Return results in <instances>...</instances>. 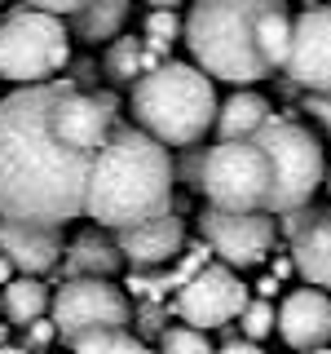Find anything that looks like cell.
<instances>
[{"instance_id": "f546056e", "label": "cell", "mask_w": 331, "mask_h": 354, "mask_svg": "<svg viewBox=\"0 0 331 354\" xmlns=\"http://www.w3.org/2000/svg\"><path fill=\"white\" fill-rule=\"evenodd\" d=\"M212 354H265L261 346H248V341H225L221 350H212Z\"/></svg>"}, {"instance_id": "9a60e30c", "label": "cell", "mask_w": 331, "mask_h": 354, "mask_svg": "<svg viewBox=\"0 0 331 354\" xmlns=\"http://www.w3.org/2000/svg\"><path fill=\"white\" fill-rule=\"evenodd\" d=\"M0 257L14 266V274H22V279H40L62 257V230L0 221Z\"/></svg>"}, {"instance_id": "44dd1931", "label": "cell", "mask_w": 331, "mask_h": 354, "mask_svg": "<svg viewBox=\"0 0 331 354\" xmlns=\"http://www.w3.org/2000/svg\"><path fill=\"white\" fill-rule=\"evenodd\" d=\"M71 354H154L146 341H137L132 332H93V337L75 341Z\"/></svg>"}, {"instance_id": "d6986e66", "label": "cell", "mask_w": 331, "mask_h": 354, "mask_svg": "<svg viewBox=\"0 0 331 354\" xmlns=\"http://www.w3.org/2000/svg\"><path fill=\"white\" fill-rule=\"evenodd\" d=\"M49 301H53V292H49L44 279H22L18 274L14 283L0 288V315L14 328H27V324H36V319H44L49 315Z\"/></svg>"}, {"instance_id": "8992f818", "label": "cell", "mask_w": 331, "mask_h": 354, "mask_svg": "<svg viewBox=\"0 0 331 354\" xmlns=\"http://www.w3.org/2000/svg\"><path fill=\"white\" fill-rule=\"evenodd\" d=\"M71 62V36H66L62 18L53 14H22L0 22V75L22 88L31 84H53V75Z\"/></svg>"}, {"instance_id": "ac0fdd59", "label": "cell", "mask_w": 331, "mask_h": 354, "mask_svg": "<svg viewBox=\"0 0 331 354\" xmlns=\"http://www.w3.org/2000/svg\"><path fill=\"white\" fill-rule=\"evenodd\" d=\"M132 14V0H88L84 9H75L71 14V31L88 44L97 40H115L119 31H124V22Z\"/></svg>"}, {"instance_id": "e0dca14e", "label": "cell", "mask_w": 331, "mask_h": 354, "mask_svg": "<svg viewBox=\"0 0 331 354\" xmlns=\"http://www.w3.org/2000/svg\"><path fill=\"white\" fill-rule=\"evenodd\" d=\"M274 120V106L265 102L261 93H252V88H239L234 97H225V102L217 106V138L221 142H243L252 138V133H261L265 124Z\"/></svg>"}, {"instance_id": "4316f807", "label": "cell", "mask_w": 331, "mask_h": 354, "mask_svg": "<svg viewBox=\"0 0 331 354\" xmlns=\"http://www.w3.org/2000/svg\"><path fill=\"white\" fill-rule=\"evenodd\" d=\"M137 332H141V337H159V332H163V306H141ZM141 337H137V341H141Z\"/></svg>"}, {"instance_id": "74e56055", "label": "cell", "mask_w": 331, "mask_h": 354, "mask_svg": "<svg viewBox=\"0 0 331 354\" xmlns=\"http://www.w3.org/2000/svg\"><path fill=\"white\" fill-rule=\"evenodd\" d=\"M0 5H5V0H0Z\"/></svg>"}, {"instance_id": "ffe728a7", "label": "cell", "mask_w": 331, "mask_h": 354, "mask_svg": "<svg viewBox=\"0 0 331 354\" xmlns=\"http://www.w3.org/2000/svg\"><path fill=\"white\" fill-rule=\"evenodd\" d=\"M106 75L115 84H137L141 80V36H115V40H110Z\"/></svg>"}, {"instance_id": "836d02e7", "label": "cell", "mask_w": 331, "mask_h": 354, "mask_svg": "<svg viewBox=\"0 0 331 354\" xmlns=\"http://www.w3.org/2000/svg\"><path fill=\"white\" fill-rule=\"evenodd\" d=\"M0 354H27L22 346H0Z\"/></svg>"}, {"instance_id": "603a6c76", "label": "cell", "mask_w": 331, "mask_h": 354, "mask_svg": "<svg viewBox=\"0 0 331 354\" xmlns=\"http://www.w3.org/2000/svg\"><path fill=\"white\" fill-rule=\"evenodd\" d=\"M239 332H243V341H248V346H257L261 337H270V332H274V301L252 297V301L243 306V315H239Z\"/></svg>"}, {"instance_id": "484cf974", "label": "cell", "mask_w": 331, "mask_h": 354, "mask_svg": "<svg viewBox=\"0 0 331 354\" xmlns=\"http://www.w3.org/2000/svg\"><path fill=\"white\" fill-rule=\"evenodd\" d=\"M27 5L36 9V14H53V18H62V14H66V18H71L75 9H84V5H88V0H27Z\"/></svg>"}, {"instance_id": "8d00e7d4", "label": "cell", "mask_w": 331, "mask_h": 354, "mask_svg": "<svg viewBox=\"0 0 331 354\" xmlns=\"http://www.w3.org/2000/svg\"><path fill=\"white\" fill-rule=\"evenodd\" d=\"M314 354H331V346H327V350H314Z\"/></svg>"}, {"instance_id": "9c48e42d", "label": "cell", "mask_w": 331, "mask_h": 354, "mask_svg": "<svg viewBox=\"0 0 331 354\" xmlns=\"http://www.w3.org/2000/svg\"><path fill=\"white\" fill-rule=\"evenodd\" d=\"M199 230H203V243L217 257V266H225L234 274L252 270V266H265V257L274 252V239H279V221L265 213H217V208H203Z\"/></svg>"}, {"instance_id": "7402d4cb", "label": "cell", "mask_w": 331, "mask_h": 354, "mask_svg": "<svg viewBox=\"0 0 331 354\" xmlns=\"http://www.w3.org/2000/svg\"><path fill=\"white\" fill-rule=\"evenodd\" d=\"M159 354H212V341H208V332L172 324L159 332Z\"/></svg>"}, {"instance_id": "52a82bcc", "label": "cell", "mask_w": 331, "mask_h": 354, "mask_svg": "<svg viewBox=\"0 0 331 354\" xmlns=\"http://www.w3.org/2000/svg\"><path fill=\"white\" fill-rule=\"evenodd\" d=\"M261 138L270 142V155L279 164V204H274V221L296 213V208H309L314 191L323 186V142L314 138L305 124H296L292 115H279L261 129Z\"/></svg>"}, {"instance_id": "d4e9b609", "label": "cell", "mask_w": 331, "mask_h": 354, "mask_svg": "<svg viewBox=\"0 0 331 354\" xmlns=\"http://www.w3.org/2000/svg\"><path fill=\"white\" fill-rule=\"evenodd\" d=\"M22 332H27V346H22L27 354H36V350H44V346H53V341H58V332H53L49 319H36V324H27Z\"/></svg>"}, {"instance_id": "5b68a950", "label": "cell", "mask_w": 331, "mask_h": 354, "mask_svg": "<svg viewBox=\"0 0 331 354\" xmlns=\"http://www.w3.org/2000/svg\"><path fill=\"white\" fill-rule=\"evenodd\" d=\"M199 195L217 213H265L274 217L279 204V164L261 133L243 142H217L203 151Z\"/></svg>"}, {"instance_id": "f1b7e54d", "label": "cell", "mask_w": 331, "mask_h": 354, "mask_svg": "<svg viewBox=\"0 0 331 354\" xmlns=\"http://www.w3.org/2000/svg\"><path fill=\"white\" fill-rule=\"evenodd\" d=\"M181 173H185V182L199 191V173H203V151L190 147V155H185V164H181Z\"/></svg>"}, {"instance_id": "2e32d148", "label": "cell", "mask_w": 331, "mask_h": 354, "mask_svg": "<svg viewBox=\"0 0 331 354\" xmlns=\"http://www.w3.org/2000/svg\"><path fill=\"white\" fill-rule=\"evenodd\" d=\"M66 252V279H110V274L124 266V257H119V248H115V239L106 235V230H84V235H75L71 239V248H62Z\"/></svg>"}, {"instance_id": "30bf717a", "label": "cell", "mask_w": 331, "mask_h": 354, "mask_svg": "<svg viewBox=\"0 0 331 354\" xmlns=\"http://www.w3.org/2000/svg\"><path fill=\"white\" fill-rule=\"evenodd\" d=\"M252 301V288L225 266H203L194 279L177 288L172 310L181 315L185 328L208 332V328H230V319L243 315V306Z\"/></svg>"}, {"instance_id": "7a4b0ae2", "label": "cell", "mask_w": 331, "mask_h": 354, "mask_svg": "<svg viewBox=\"0 0 331 354\" xmlns=\"http://www.w3.org/2000/svg\"><path fill=\"white\" fill-rule=\"evenodd\" d=\"M181 40L208 80L257 84L283 71L292 44L287 0H194Z\"/></svg>"}, {"instance_id": "d6a6232c", "label": "cell", "mask_w": 331, "mask_h": 354, "mask_svg": "<svg viewBox=\"0 0 331 354\" xmlns=\"http://www.w3.org/2000/svg\"><path fill=\"white\" fill-rule=\"evenodd\" d=\"M14 279H18V274H14V266L0 257V288H5V283H14Z\"/></svg>"}, {"instance_id": "cb8c5ba5", "label": "cell", "mask_w": 331, "mask_h": 354, "mask_svg": "<svg viewBox=\"0 0 331 354\" xmlns=\"http://www.w3.org/2000/svg\"><path fill=\"white\" fill-rule=\"evenodd\" d=\"M177 36H181V18H177V14H154V9H150V14H146V36H141V40L168 53V44Z\"/></svg>"}, {"instance_id": "3957f363", "label": "cell", "mask_w": 331, "mask_h": 354, "mask_svg": "<svg viewBox=\"0 0 331 354\" xmlns=\"http://www.w3.org/2000/svg\"><path fill=\"white\" fill-rule=\"evenodd\" d=\"M172 182H177L172 155L141 129L119 124L88 169L84 217H93L97 230H106V235L141 226V221L172 208Z\"/></svg>"}, {"instance_id": "277c9868", "label": "cell", "mask_w": 331, "mask_h": 354, "mask_svg": "<svg viewBox=\"0 0 331 354\" xmlns=\"http://www.w3.org/2000/svg\"><path fill=\"white\" fill-rule=\"evenodd\" d=\"M217 88L194 62H163L132 84V129L168 147H194L217 124Z\"/></svg>"}, {"instance_id": "6da1fadb", "label": "cell", "mask_w": 331, "mask_h": 354, "mask_svg": "<svg viewBox=\"0 0 331 354\" xmlns=\"http://www.w3.org/2000/svg\"><path fill=\"white\" fill-rule=\"evenodd\" d=\"M62 84H31L0 97V221L62 230L84 217L93 160L66 147L53 124Z\"/></svg>"}, {"instance_id": "4fadbf2b", "label": "cell", "mask_w": 331, "mask_h": 354, "mask_svg": "<svg viewBox=\"0 0 331 354\" xmlns=\"http://www.w3.org/2000/svg\"><path fill=\"white\" fill-rule=\"evenodd\" d=\"M115 248L119 257H124L132 270H168V266L185 252V221L172 213H159L150 221H141V226H128V230H115Z\"/></svg>"}, {"instance_id": "1f68e13d", "label": "cell", "mask_w": 331, "mask_h": 354, "mask_svg": "<svg viewBox=\"0 0 331 354\" xmlns=\"http://www.w3.org/2000/svg\"><path fill=\"white\" fill-rule=\"evenodd\" d=\"M150 5H154V14H177L185 0H150Z\"/></svg>"}, {"instance_id": "4dcf8cb0", "label": "cell", "mask_w": 331, "mask_h": 354, "mask_svg": "<svg viewBox=\"0 0 331 354\" xmlns=\"http://www.w3.org/2000/svg\"><path fill=\"white\" fill-rule=\"evenodd\" d=\"M279 288H283L279 279H270V274H265V279L257 283V297H261V301H274V297H279Z\"/></svg>"}, {"instance_id": "e575fe53", "label": "cell", "mask_w": 331, "mask_h": 354, "mask_svg": "<svg viewBox=\"0 0 331 354\" xmlns=\"http://www.w3.org/2000/svg\"><path fill=\"white\" fill-rule=\"evenodd\" d=\"M0 346H9V328L5 324H0Z\"/></svg>"}, {"instance_id": "7c38bea8", "label": "cell", "mask_w": 331, "mask_h": 354, "mask_svg": "<svg viewBox=\"0 0 331 354\" xmlns=\"http://www.w3.org/2000/svg\"><path fill=\"white\" fill-rule=\"evenodd\" d=\"M279 226L292 239V270H301L309 288H331V208H296Z\"/></svg>"}, {"instance_id": "8fae6325", "label": "cell", "mask_w": 331, "mask_h": 354, "mask_svg": "<svg viewBox=\"0 0 331 354\" xmlns=\"http://www.w3.org/2000/svg\"><path fill=\"white\" fill-rule=\"evenodd\" d=\"M287 80L309 88V97H331V5L292 18V44L283 62Z\"/></svg>"}, {"instance_id": "ba28073f", "label": "cell", "mask_w": 331, "mask_h": 354, "mask_svg": "<svg viewBox=\"0 0 331 354\" xmlns=\"http://www.w3.org/2000/svg\"><path fill=\"white\" fill-rule=\"evenodd\" d=\"M49 324L66 346H75L93 332H128L132 306L110 279H66L49 301Z\"/></svg>"}, {"instance_id": "5bb4252c", "label": "cell", "mask_w": 331, "mask_h": 354, "mask_svg": "<svg viewBox=\"0 0 331 354\" xmlns=\"http://www.w3.org/2000/svg\"><path fill=\"white\" fill-rule=\"evenodd\" d=\"M274 328H279L283 346H292L301 354L327 350V341H331V297L318 292V288H296V292H287L279 301V310H274Z\"/></svg>"}, {"instance_id": "83f0119b", "label": "cell", "mask_w": 331, "mask_h": 354, "mask_svg": "<svg viewBox=\"0 0 331 354\" xmlns=\"http://www.w3.org/2000/svg\"><path fill=\"white\" fill-rule=\"evenodd\" d=\"M305 111H309V120L331 138V97H305Z\"/></svg>"}, {"instance_id": "d590c367", "label": "cell", "mask_w": 331, "mask_h": 354, "mask_svg": "<svg viewBox=\"0 0 331 354\" xmlns=\"http://www.w3.org/2000/svg\"><path fill=\"white\" fill-rule=\"evenodd\" d=\"M323 186H327V195H331V169H327V173H323Z\"/></svg>"}]
</instances>
